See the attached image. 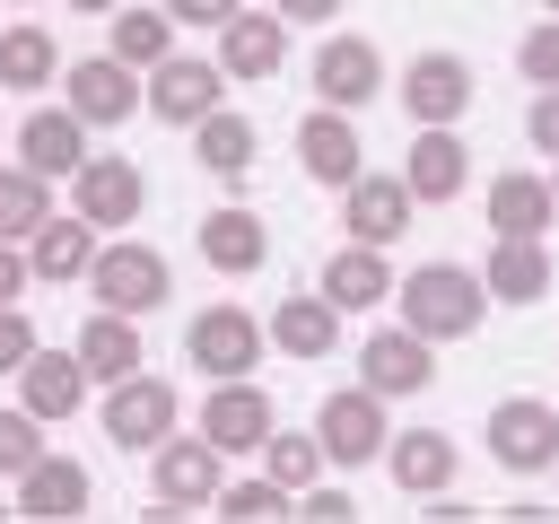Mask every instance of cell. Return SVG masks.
Masks as SVG:
<instances>
[{"mask_svg": "<svg viewBox=\"0 0 559 524\" xmlns=\"http://www.w3.org/2000/svg\"><path fill=\"white\" fill-rule=\"evenodd\" d=\"M393 306H402V323H411V332L437 349V341L480 332L489 288H480V271H463V262H419L411 279H393Z\"/></svg>", "mask_w": 559, "mask_h": 524, "instance_id": "6da1fadb", "label": "cell"}, {"mask_svg": "<svg viewBox=\"0 0 559 524\" xmlns=\"http://www.w3.org/2000/svg\"><path fill=\"white\" fill-rule=\"evenodd\" d=\"M87 297L105 306V314H157L166 297H175V271H166V253L157 245H140V236H114V245H96V262H87Z\"/></svg>", "mask_w": 559, "mask_h": 524, "instance_id": "7a4b0ae2", "label": "cell"}, {"mask_svg": "<svg viewBox=\"0 0 559 524\" xmlns=\"http://www.w3.org/2000/svg\"><path fill=\"white\" fill-rule=\"evenodd\" d=\"M70 210L105 236V227H140V210H148V175H140V157H79V175H70Z\"/></svg>", "mask_w": 559, "mask_h": 524, "instance_id": "3957f363", "label": "cell"}, {"mask_svg": "<svg viewBox=\"0 0 559 524\" xmlns=\"http://www.w3.org/2000/svg\"><path fill=\"white\" fill-rule=\"evenodd\" d=\"M183 358L218 384V376H253L262 367V323L245 314V306H201L192 323H183Z\"/></svg>", "mask_w": 559, "mask_h": 524, "instance_id": "277c9868", "label": "cell"}, {"mask_svg": "<svg viewBox=\"0 0 559 524\" xmlns=\"http://www.w3.org/2000/svg\"><path fill=\"white\" fill-rule=\"evenodd\" d=\"M384 393H367V384H349V393H332L323 410H314V445H323V463H376L384 454Z\"/></svg>", "mask_w": 559, "mask_h": 524, "instance_id": "5b68a950", "label": "cell"}, {"mask_svg": "<svg viewBox=\"0 0 559 524\" xmlns=\"http://www.w3.org/2000/svg\"><path fill=\"white\" fill-rule=\"evenodd\" d=\"M148 480H157V498H166V507H183V515H192V507H210V498H218L227 454H218L210 437H175V428H166V437L148 445Z\"/></svg>", "mask_w": 559, "mask_h": 524, "instance_id": "8992f818", "label": "cell"}, {"mask_svg": "<svg viewBox=\"0 0 559 524\" xmlns=\"http://www.w3.org/2000/svg\"><path fill=\"white\" fill-rule=\"evenodd\" d=\"M140 96H148V114H157V122L192 131L210 105H227V70H218V61H192V52H166V61L148 70V87H140Z\"/></svg>", "mask_w": 559, "mask_h": 524, "instance_id": "52a82bcc", "label": "cell"}, {"mask_svg": "<svg viewBox=\"0 0 559 524\" xmlns=\"http://www.w3.org/2000/svg\"><path fill=\"white\" fill-rule=\"evenodd\" d=\"M175 428V384L166 376H122V384H105V437L122 445V454H148L157 437Z\"/></svg>", "mask_w": 559, "mask_h": 524, "instance_id": "ba28073f", "label": "cell"}, {"mask_svg": "<svg viewBox=\"0 0 559 524\" xmlns=\"http://www.w3.org/2000/svg\"><path fill=\"white\" fill-rule=\"evenodd\" d=\"M314 96H323L332 114L376 105V96H384V52H376L367 35H323V52H314Z\"/></svg>", "mask_w": 559, "mask_h": 524, "instance_id": "9c48e42d", "label": "cell"}, {"mask_svg": "<svg viewBox=\"0 0 559 524\" xmlns=\"http://www.w3.org/2000/svg\"><path fill=\"white\" fill-rule=\"evenodd\" d=\"M271 428H280V410H271L262 384H245V376H218V384H210V402H201V437H210L218 454H253Z\"/></svg>", "mask_w": 559, "mask_h": 524, "instance_id": "30bf717a", "label": "cell"}, {"mask_svg": "<svg viewBox=\"0 0 559 524\" xmlns=\"http://www.w3.org/2000/svg\"><path fill=\"white\" fill-rule=\"evenodd\" d=\"M489 454H498L507 472H550V454H559V410L533 402V393L498 402V410H489Z\"/></svg>", "mask_w": 559, "mask_h": 524, "instance_id": "8fae6325", "label": "cell"}, {"mask_svg": "<svg viewBox=\"0 0 559 524\" xmlns=\"http://www.w3.org/2000/svg\"><path fill=\"white\" fill-rule=\"evenodd\" d=\"M87 498H96L87 463H70V454H52V445L17 472V515H35V524H79V515H87Z\"/></svg>", "mask_w": 559, "mask_h": 524, "instance_id": "7c38bea8", "label": "cell"}, {"mask_svg": "<svg viewBox=\"0 0 559 524\" xmlns=\"http://www.w3.org/2000/svg\"><path fill=\"white\" fill-rule=\"evenodd\" d=\"M463 105H472V61H463V52H419V61L402 70V114H411V131L454 122Z\"/></svg>", "mask_w": 559, "mask_h": 524, "instance_id": "4fadbf2b", "label": "cell"}, {"mask_svg": "<svg viewBox=\"0 0 559 524\" xmlns=\"http://www.w3.org/2000/svg\"><path fill=\"white\" fill-rule=\"evenodd\" d=\"M280 61H288V17L280 9H236L218 26V70L227 79H280Z\"/></svg>", "mask_w": 559, "mask_h": 524, "instance_id": "5bb4252c", "label": "cell"}, {"mask_svg": "<svg viewBox=\"0 0 559 524\" xmlns=\"http://www.w3.org/2000/svg\"><path fill=\"white\" fill-rule=\"evenodd\" d=\"M79 157H87V122H79L70 105H35V114L17 122V166H26V175L61 183V175H79Z\"/></svg>", "mask_w": 559, "mask_h": 524, "instance_id": "9a60e30c", "label": "cell"}, {"mask_svg": "<svg viewBox=\"0 0 559 524\" xmlns=\"http://www.w3.org/2000/svg\"><path fill=\"white\" fill-rule=\"evenodd\" d=\"M463 183H472V148L454 140V122H428V131H411L402 192H411V201H454Z\"/></svg>", "mask_w": 559, "mask_h": 524, "instance_id": "2e32d148", "label": "cell"}, {"mask_svg": "<svg viewBox=\"0 0 559 524\" xmlns=\"http://www.w3.org/2000/svg\"><path fill=\"white\" fill-rule=\"evenodd\" d=\"M428 376H437V358H428V341L411 332V323H393V332H367V349H358V384L367 393H428Z\"/></svg>", "mask_w": 559, "mask_h": 524, "instance_id": "e0dca14e", "label": "cell"}, {"mask_svg": "<svg viewBox=\"0 0 559 524\" xmlns=\"http://www.w3.org/2000/svg\"><path fill=\"white\" fill-rule=\"evenodd\" d=\"M70 114L96 131V122H122V114H140V70L131 61H114V52H96V61H70Z\"/></svg>", "mask_w": 559, "mask_h": 524, "instance_id": "ac0fdd59", "label": "cell"}, {"mask_svg": "<svg viewBox=\"0 0 559 524\" xmlns=\"http://www.w3.org/2000/svg\"><path fill=\"white\" fill-rule=\"evenodd\" d=\"M341 227L358 236V245H393L402 227H411V192H402V175H349L341 183Z\"/></svg>", "mask_w": 559, "mask_h": 524, "instance_id": "d6986e66", "label": "cell"}, {"mask_svg": "<svg viewBox=\"0 0 559 524\" xmlns=\"http://www.w3.org/2000/svg\"><path fill=\"white\" fill-rule=\"evenodd\" d=\"M17 402H26L35 419H70V410L87 402V367H79V349H44V341H35V358L17 367Z\"/></svg>", "mask_w": 559, "mask_h": 524, "instance_id": "ffe728a7", "label": "cell"}, {"mask_svg": "<svg viewBox=\"0 0 559 524\" xmlns=\"http://www.w3.org/2000/svg\"><path fill=\"white\" fill-rule=\"evenodd\" d=\"M384 472H393L402 498L454 489V437L445 428H402V437H384Z\"/></svg>", "mask_w": 559, "mask_h": 524, "instance_id": "44dd1931", "label": "cell"}, {"mask_svg": "<svg viewBox=\"0 0 559 524\" xmlns=\"http://www.w3.org/2000/svg\"><path fill=\"white\" fill-rule=\"evenodd\" d=\"M314 288H323L341 314H358V306H384V297H393V262H384V245H358V236H349V245L323 262Z\"/></svg>", "mask_w": 559, "mask_h": 524, "instance_id": "7402d4cb", "label": "cell"}, {"mask_svg": "<svg viewBox=\"0 0 559 524\" xmlns=\"http://www.w3.org/2000/svg\"><path fill=\"white\" fill-rule=\"evenodd\" d=\"M358 157H367V148H358V131H349V114H332V105H323V114H306V122H297V166H306L314 183H332V192H341V183L358 175Z\"/></svg>", "mask_w": 559, "mask_h": 524, "instance_id": "603a6c76", "label": "cell"}, {"mask_svg": "<svg viewBox=\"0 0 559 524\" xmlns=\"http://www.w3.org/2000/svg\"><path fill=\"white\" fill-rule=\"evenodd\" d=\"M201 262L227 271V279H245V271L271 262V227H262L253 210H210V218H201Z\"/></svg>", "mask_w": 559, "mask_h": 524, "instance_id": "cb8c5ba5", "label": "cell"}, {"mask_svg": "<svg viewBox=\"0 0 559 524\" xmlns=\"http://www.w3.org/2000/svg\"><path fill=\"white\" fill-rule=\"evenodd\" d=\"M96 227L87 218H44L35 236H26V271L35 279H52V288H70V279H87V262H96Z\"/></svg>", "mask_w": 559, "mask_h": 524, "instance_id": "d4e9b609", "label": "cell"}, {"mask_svg": "<svg viewBox=\"0 0 559 524\" xmlns=\"http://www.w3.org/2000/svg\"><path fill=\"white\" fill-rule=\"evenodd\" d=\"M262 341H280L288 358H332V341H341V306L314 288V297H280L271 306V323H262Z\"/></svg>", "mask_w": 559, "mask_h": 524, "instance_id": "484cf974", "label": "cell"}, {"mask_svg": "<svg viewBox=\"0 0 559 524\" xmlns=\"http://www.w3.org/2000/svg\"><path fill=\"white\" fill-rule=\"evenodd\" d=\"M70 349H79L87 384H122L131 367H148V358H140V323H131V314H105V306L79 323V341H70Z\"/></svg>", "mask_w": 559, "mask_h": 524, "instance_id": "4316f807", "label": "cell"}, {"mask_svg": "<svg viewBox=\"0 0 559 524\" xmlns=\"http://www.w3.org/2000/svg\"><path fill=\"white\" fill-rule=\"evenodd\" d=\"M480 288H489V297H507V306H533V297H550V253H542V236H498V245H489V271H480Z\"/></svg>", "mask_w": 559, "mask_h": 524, "instance_id": "83f0119b", "label": "cell"}, {"mask_svg": "<svg viewBox=\"0 0 559 524\" xmlns=\"http://www.w3.org/2000/svg\"><path fill=\"white\" fill-rule=\"evenodd\" d=\"M192 157H201V175L236 183V175L253 166V122H245V114H227V105H210V114L192 122Z\"/></svg>", "mask_w": 559, "mask_h": 524, "instance_id": "f1b7e54d", "label": "cell"}, {"mask_svg": "<svg viewBox=\"0 0 559 524\" xmlns=\"http://www.w3.org/2000/svg\"><path fill=\"white\" fill-rule=\"evenodd\" d=\"M550 218H559V201H550L542 175H498V183H489V227H498V236H542Z\"/></svg>", "mask_w": 559, "mask_h": 524, "instance_id": "f546056e", "label": "cell"}, {"mask_svg": "<svg viewBox=\"0 0 559 524\" xmlns=\"http://www.w3.org/2000/svg\"><path fill=\"white\" fill-rule=\"evenodd\" d=\"M105 26H114V61H131V70H157L175 52V17L166 9H105Z\"/></svg>", "mask_w": 559, "mask_h": 524, "instance_id": "4dcf8cb0", "label": "cell"}, {"mask_svg": "<svg viewBox=\"0 0 559 524\" xmlns=\"http://www.w3.org/2000/svg\"><path fill=\"white\" fill-rule=\"evenodd\" d=\"M61 79V44L44 26H9L0 35V87H52Z\"/></svg>", "mask_w": 559, "mask_h": 524, "instance_id": "1f68e13d", "label": "cell"}, {"mask_svg": "<svg viewBox=\"0 0 559 524\" xmlns=\"http://www.w3.org/2000/svg\"><path fill=\"white\" fill-rule=\"evenodd\" d=\"M44 218H52V183H44V175H26V166H0V236H9V245H26Z\"/></svg>", "mask_w": 559, "mask_h": 524, "instance_id": "d6a6232c", "label": "cell"}, {"mask_svg": "<svg viewBox=\"0 0 559 524\" xmlns=\"http://www.w3.org/2000/svg\"><path fill=\"white\" fill-rule=\"evenodd\" d=\"M253 454H262V472H271V480H280L288 498H297L306 480H323V445H314V437H288V428H271V437H262Z\"/></svg>", "mask_w": 559, "mask_h": 524, "instance_id": "836d02e7", "label": "cell"}, {"mask_svg": "<svg viewBox=\"0 0 559 524\" xmlns=\"http://www.w3.org/2000/svg\"><path fill=\"white\" fill-rule=\"evenodd\" d=\"M210 515H227V524H271V515H288V489H280L271 472H262V480H218Z\"/></svg>", "mask_w": 559, "mask_h": 524, "instance_id": "e575fe53", "label": "cell"}, {"mask_svg": "<svg viewBox=\"0 0 559 524\" xmlns=\"http://www.w3.org/2000/svg\"><path fill=\"white\" fill-rule=\"evenodd\" d=\"M35 454H44V419H35L26 402H17V410H0V480H17Z\"/></svg>", "mask_w": 559, "mask_h": 524, "instance_id": "d590c367", "label": "cell"}, {"mask_svg": "<svg viewBox=\"0 0 559 524\" xmlns=\"http://www.w3.org/2000/svg\"><path fill=\"white\" fill-rule=\"evenodd\" d=\"M515 61H524V79H533V87H559V17H542V26L515 44Z\"/></svg>", "mask_w": 559, "mask_h": 524, "instance_id": "8d00e7d4", "label": "cell"}, {"mask_svg": "<svg viewBox=\"0 0 559 524\" xmlns=\"http://www.w3.org/2000/svg\"><path fill=\"white\" fill-rule=\"evenodd\" d=\"M26 358H35V323H26L17 306H0V376H17Z\"/></svg>", "mask_w": 559, "mask_h": 524, "instance_id": "74e56055", "label": "cell"}, {"mask_svg": "<svg viewBox=\"0 0 559 524\" xmlns=\"http://www.w3.org/2000/svg\"><path fill=\"white\" fill-rule=\"evenodd\" d=\"M297 515H314V524H349L358 507H349V489H314V480H306V489H297Z\"/></svg>", "mask_w": 559, "mask_h": 524, "instance_id": "f35d334b", "label": "cell"}, {"mask_svg": "<svg viewBox=\"0 0 559 524\" xmlns=\"http://www.w3.org/2000/svg\"><path fill=\"white\" fill-rule=\"evenodd\" d=\"M524 131H533V148H542V157H559V87H542V96H533Z\"/></svg>", "mask_w": 559, "mask_h": 524, "instance_id": "ab89813d", "label": "cell"}, {"mask_svg": "<svg viewBox=\"0 0 559 524\" xmlns=\"http://www.w3.org/2000/svg\"><path fill=\"white\" fill-rule=\"evenodd\" d=\"M157 9H166L175 26H227V17L245 9V0H157Z\"/></svg>", "mask_w": 559, "mask_h": 524, "instance_id": "60d3db41", "label": "cell"}, {"mask_svg": "<svg viewBox=\"0 0 559 524\" xmlns=\"http://www.w3.org/2000/svg\"><path fill=\"white\" fill-rule=\"evenodd\" d=\"M26 279H35V271H26V245H9V236H0V306H17V297H26Z\"/></svg>", "mask_w": 559, "mask_h": 524, "instance_id": "b9f144b4", "label": "cell"}, {"mask_svg": "<svg viewBox=\"0 0 559 524\" xmlns=\"http://www.w3.org/2000/svg\"><path fill=\"white\" fill-rule=\"evenodd\" d=\"M280 17H341V0H271Z\"/></svg>", "mask_w": 559, "mask_h": 524, "instance_id": "7bdbcfd3", "label": "cell"}, {"mask_svg": "<svg viewBox=\"0 0 559 524\" xmlns=\"http://www.w3.org/2000/svg\"><path fill=\"white\" fill-rule=\"evenodd\" d=\"M61 9H79V17H105V9H122V0H61Z\"/></svg>", "mask_w": 559, "mask_h": 524, "instance_id": "ee69618b", "label": "cell"}, {"mask_svg": "<svg viewBox=\"0 0 559 524\" xmlns=\"http://www.w3.org/2000/svg\"><path fill=\"white\" fill-rule=\"evenodd\" d=\"M542 9H550V17H559V0H542Z\"/></svg>", "mask_w": 559, "mask_h": 524, "instance_id": "f6af8a7d", "label": "cell"}, {"mask_svg": "<svg viewBox=\"0 0 559 524\" xmlns=\"http://www.w3.org/2000/svg\"><path fill=\"white\" fill-rule=\"evenodd\" d=\"M550 201H559V183H550Z\"/></svg>", "mask_w": 559, "mask_h": 524, "instance_id": "bcb514c9", "label": "cell"}, {"mask_svg": "<svg viewBox=\"0 0 559 524\" xmlns=\"http://www.w3.org/2000/svg\"><path fill=\"white\" fill-rule=\"evenodd\" d=\"M550 472H559V454H550Z\"/></svg>", "mask_w": 559, "mask_h": 524, "instance_id": "7dc6e473", "label": "cell"}, {"mask_svg": "<svg viewBox=\"0 0 559 524\" xmlns=\"http://www.w3.org/2000/svg\"><path fill=\"white\" fill-rule=\"evenodd\" d=\"M9 9H26V0H9Z\"/></svg>", "mask_w": 559, "mask_h": 524, "instance_id": "c3c4849f", "label": "cell"}]
</instances>
